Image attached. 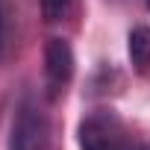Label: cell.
Segmentation results:
<instances>
[{"mask_svg":"<svg viewBox=\"0 0 150 150\" xmlns=\"http://www.w3.org/2000/svg\"><path fill=\"white\" fill-rule=\"evenodd\" d=\"M141 141H132L124 121L112 109H94L80 124V147L83 150H138Z\"/></svg>","mask_w":150,"mask_h":150,"instance_id":"obj_1","label":"cell"},{"mask_svg":"<svg viewBox=\"0 0 150 150\" xmlns=\"http://www.w3.org/2000/svg\"><path fill=\"white\" fill-rule=\"evenodd\" d=\"M9 150H47V121L33 100H24L18 109Z\"/></svg>","mask_w":150,"mask_h":150,"instance_id":"obj_2","label":"cell"},{"mask_svg":"<svg viewBox=\"0 0 150 150\" xmlns=\"http://www.w3.org/2000/svg\"><path fill=\"white\" fill-rule=\"evenodd\" d=\"M44 77L50 94L65 91V86L74 77V50L65 38H50L44 47Z\"/></svg>","mask_w":150,"mask_h":150,"instance_id":"obj_3","label":"cell"},{"mask_svg":"<svg viewBox=\"0 0 150 150\" xmlns=\"http://www.w3.org/2000/svg\"><path fill=\"white\" fill-rule=\"evenodd\" d=\"M127 50H129V62L138 74H147L150 71V27L138 24L129 30L127 35Z\"/></svg>","mask_w":150,"mask_h":150,"instance_id":"obj_4","label":"cell"},{"mask_svg":"<svg viewBox=\"0 0 150 150\" xmlns=\"http://www.w3.org/2000/svg\"><path fill=\"white\" fill-rule=\"evenodd\" d=\"M38 6H41V15H44V21L56 24V21H62V18L68 15V9H71V0H38Z\"/></svg>","mask_w":150,"mask_h":150,"instance_id":"obj_5","label":"cell"},{"mask_svg":"<svg viewBox=\"0 0 150 150\" xmlns=\"http://www.w3.org/2000/svg\"><path fill=\"white\" fill-rule=\"evenodd\" d=\"M6 44V12H3V0H0V50Z\"/></svg>","mask_w":150,"mask_h":150,"instance_id":"obj_6","label":"cell"},{"mask_svg":"<svg viewBox=\"0 0 150 150\" xmlns=\"http://www.w3.org/2000/svg\"><path fill=\"white\" fill-rule=\"evenodd\" d=\"M138 150H150V147H147V144H138Z\"/></svg>","mask_w":150,"mask_h":150,"instance_id":"obj_7","label":"cell"},{"mask_svg":"<svg viewBox=\"0 0 150 150\" xmlns=\"http://www.w3.org/2000/svg\"><path fill=\"white\" fill-rule=\"evenodd\" d=\"M147 9H150V0H147Z\"/></svg>","mask_w":150,"mask_h":150,"instance_id":"obj_8","label":"cell"}]
</instances>
